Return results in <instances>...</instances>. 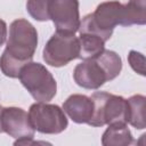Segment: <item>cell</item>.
Masks as SVG:
<instances>
[{"mask_svg":"<svg viewBox=\"0 0 146 146\" xmlns=\"http://www.w3.org/2000/svg\"><path fill=\"white\" fill-rule=\"evenodd\" d=\"M94 115L88 123L91 127H103L113 122L128 123V102L122 96L106 91H95L91 95Z\"/></svg>","mask_w":146,"mask_h":146,"instance_id":"obj_5","label":"cell"},{"mask_svg":"<svg viewBox=\"0 0 146 146\" xmlns=\"http://www.w3.org/2000/svg\"><path fill=\"white\" fill-rule=\"evenodd\" d=\"M79 44H80L79 58L82 60L94 58L99 54H102L103 50L105 49V41L100 36L92 33H80Z\"/></svg>","mask_w":146,"mask_h":146,"instance_id":"obj_12","label":"cell"},{"mask_svg":"<svg viewBox=\"0 0 146 146\" xmlns=\"http://www.w3.org/2000/svg\"><path fill=\"white\" fill-rule=\"evenodd\" d=\"M18 79L29 94L38 102H49L57 92V82L52 74L40 63L30 62L19 72Z\"/></svg>","mask_w":146,"mask_h":146,"instance_id":"obj_4","label":"cell"},{"mask_svg":"<svg viewBox=\"0 0 146 146\" xmlns=\"http://www.w3.org/2000/svg\"><path fill=\"white\" fill-rule=\"evenodd\" d=\"M49 18L57 32L75 33L81 22L79 0H50Z\"/></svg>","mask_w":146,"mask_h":146,"instance_id":"obj_8","label":"cell"},{"mask_svg":"<svg viewBox=\"0 0 146 146\" xmlns=\"http://www.w3.org/2000/svg\"><path fill=\"white\" fill-rule=\"evenodd\" d=\"M128 102V123L133 128L143 130L146 128L145 121V103L146 98L143 95H133Z\"/></svg>","mask_w":146,"mask_h":146,"instance_id":"obj_14","label":"cell"},{"mask_svg":"<svg viewBox=\"0 0 146 146\" xmlns=\"http://www.w3.org/2000/svg\"><path fill=\"white\" fill-rule=\"evenodd\" d=\"M1 129L13 138H33L35 129L33 128L29 114L21 107H3L1 112Z\"/></svg>","mask_w":146,"mask_h":146,"instance_id":"obj_9","label":"cell"},{"mask_svg":"<svg viewBox=\"0 0 146 146\" xmlns=\"http://www.w3.org/2000/svg\"><path fill=\"white\" fill-rule=\"evenodd\" d=\"M122 70V59L113 50L104 49L98 56L84 59L73 71L75 83L84 89L97 90L105 82L114 80Z\"/></svg>","mask_w":146,"mask_h":146,"instance_id":"obj_2","label":"cell"},{"mask_svg":"<svg viewBox=\"0 0 146 146\" xmlns=\"http://www.w3.org/2000/svg\"><path fill=\"white\" fill-rule=\"evenodd\" d=\"M79 38H76L74 33L56 31L47 41L42 51V57L46 64L52 67H62L79 58Z\"/></svg>","mask_w":146,"mask_h":146,"instance_id":"obj_6","label":"cell"},{"mask_svg":"<svg viewBox=\"0 0 146 146\" xmlns=\"http://www.w3.org/2000/svg\"><path fill=\"white\" fill-rule=\"evenodd\" d=\"M123 21V5L119 1H105L97 6L94 13L86 15L80 22L79 33H92L105 42L110 40L114 27Z\"/></svg>","mask_w":146,"mask_h":146,"instance_id":"obj_3","label":"cell"},{"mask_svg":"<svg viewBox=\"0 0 146 146\" xmlns=\"http://www.w3.org/2000/svg\"><path fill=\"white\" fill-rule=\"evenodd\" d=\"M2 108H3V106L0 105V133L2 132V129H1V112H2Z\"/></svg>","mask_w":146,"mask_h":146,"instance_id":"obj_18","label":"cell"},{"mask_svg":"<svg viewBox=\"0 0 146 146\" xmlns=\"http://www.w3.org/2000/svg\"><path fill=\"white\" fill-rule=\"evenodd\" d=\"M133 143L131 131L124 122H113L102 136L104 146H129Z\"/></svg>","mask_w":146,"mask_h":146,"instance_id":"obj_11","label":"cell"},{"mask_svg":"<svg viewBox=\"0 0 146 146\" xmlns=\"http://www.w3.org/2000/svg\"><path fill=\"white\" fill-rule=\"evenodd\" d=\"M36 47V29L27 19H15L9 26L7 46L0 57L1 72L8 78H18L22 67L32 62Z\"/></svg>","mask_w":146,"mask_h":146,"instance_id":"obj_1","label":"cell"},{"mask_svg":"<svg viewBox=\"0 0 146 146\" xmlns=\"http://www.w3.org/2000/svg\"><path fill=\"white\" fill-rule=\"evenodd\" d=\"M7 39V24L3 19L0 18V47L6 42Z\"/></svg>","mask_w":146,"mask_h":146,"instance_id":"obj_17","label":"cell"},{"mask_svg":"<svg viewBox=\"0 0 146 146\" xmlns=\"http://www.w3.org/2000/svg\"><path fill=\"white\" fill-rule=\"evenodd\" d=\"M29 117L33 128L43 135H58L68 125L63 108L44 102L32 104L29 110Z\"/></svg>","mask_w":146,"mask_h":146,"instance_id":"obj_7","label":"cell"},{"mask_svg":"<svg viewBox=\"0 0 146 146\" xmlns=\"http://www.w3.org/2000/svg\"><path fill=\"white\" fill-rule=\"evenodd\" d=\"M50 0H27L26 10L32 18L39 22H46L49 18Z\"/></svg>","mask_w":146,"mask_h":146,"instance_id":"obj_15","label":"cell"},{"mask_svg":"<svg viewBox=\"0 0 146 146\" xmlns=\"http://www.w3.org/2000/svg\"><path fill=\"white\" fill-rule=\"evenodd\" d=\"M128 62L131 68L136 73L143 76L145 75V56L141 52H138L136 50H130L128 55Z\"/></svg>","mask_w":146,"mask_h":146,"instance_id":"obj_16","label":"cell"},{"mask_svg":"<svg viewBox=\"0 0 146 146\" xmlns=\"http://www.w3.org/2000/svg\"><path fill=\"white\" fill-rule=\"evenodd\" d=\"M63 111L73 122L88 124L94 115V102L86 95L73 94L63 103Z\"/></svg>","mask_w":146,"mask_h":146,"instance_id":"obj_10","label":"cell"},{"mask_svg":"<svg viewBox=\"0 0 146 146\" xmlns=\"http://www.w3.org/2000/svg\"><path fill=\"white\" fill-rule=\"evenodd\" d=\"M146 23V0H129L123 5L122 26L144 25Z\"/></svg>","mask_w":146,"mask_h":146,"instance_id":"obj_13","label":"cell"}]
</instances>
